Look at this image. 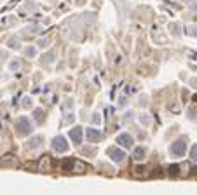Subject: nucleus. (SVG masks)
Masks as SVG:
<instances>
[{
	"instance_id": "nucleus-30",
	"label": "nucleus",
	"mask_w": 197,
	"mask_h": 195,
	"mask_svg": "<svg viewBox=\"0 0 197 195\" xmlns=\"http://www.w3.org/2000/svg\"><path fill=\"white\" fill-rule=\"evenodd\" d=\"M119 106H126V96L119 98Z\"/></svg>"
},
{
	"instance_id": "nucleus-3",
	"label": "nucleus",
	"mask_w": 197,
	"mask_h": 195,
	"mask_svg": "<svg viewBox=\"0 0 197 195\" xmlns=\"http://www.w3.org/2000/svg\"><path fill=\"white\" fill-rule=\"evenodd\" d=\"M106 155H108L115 164H120L122 160L126 159V152H124L122 148H117V146H110V148L106 150Z\"/></svg>"
},
{
	"instance_id": "nucleus-20",
	"label": "nucleus",
	"mask_w": 197,
	"mask_h": 195,
	"mask_svg": "<svg viewBox=\"0 0 197 195\" xmlns=\"http://www.w3.org/2000/svg\"><path fill=\"white\" fill-rule=\"evenodd\" d=\"M140 122L141 125H150V122H152V118H150V115H147V113H143V115H140Z\"/></svg>"
},
{
	"instance_id": "nucleus-10",
	"label": "nucleus",
	"mask_w": 197,
	"mask_h": 195,
	"mask_svg": "<svg viewBox=\"0 0 197 195\" xmlns=\"http://www.w3.org/2000/svg\"><path fill=\"white\" fill-rule=\"evenodd\" d=\"M54 59H56V52H54V51H47V52L42 54L40 63H42V64H49V63H52Z\"/></svg>"
},
{
	"instance_id": "nucleus-18",
	"label": "nucleus",
	"mask_w": 197,
	"mask_h": 195,
	"mask_svg": "<svg viewBox=\"0 0 197 195\" xmlns=\"http://www.w3.org/2000/svg\"><path fill=\"white\" fill-rule=\"evenodd\" d=\"M25 56H26V58H30V59H32V58H35V56H37V49L33 47V45L26 47V49H25Z\"/></svg>"
},
{
	"instance_id": "nucleus-6",
	"label": "nucleus",
	"mask_w": 197,
	"mask_h": 195,
	"mask_svg": "<svg viewBox=\"0 0 197 195\" xmlns=\"http://www.w3.org/2000/svg\"><path fill=\"white\" fill-rule=\"evenodd\" d=\"M117 143H119L122 148H133V136L129 134V132H120L119 136H117Z\"/></svg>"
},
{
	"instance_id": "nucleus-8",
	"label": "nucleus",
	"mask_w": 197,
	"mask_h": 195,
	"mask_svg": "<svg viewBox=\"0 0 197 195\" xmlns=\"http://www.w3.org/2000/svg\"><path fill=\"white\" fill-rule=\"evenodd\" d=\"M44 143V136H40V134H37V136H33V138H30L28 139V148L30 150H35V148H38V146Z\"/></svg>"
},
{
	"instance_id": "nucleus-22",
	"label": "nucleus",
	"mask_w": 197,
	"mask_h": 195,
	"mask_svg": "<svg viewBox=\"0 0 197 195\" xmlns=\"http://www.w3.org/2000/svg\"><path fill=\"white\" fill-rule=\"evenodd\" d=\"M190 159H192V162H197V145H192V148H190Z\"/></svg>"
},
{
	"instance_id": "nucleus-27",
	"label": "nucleus",
	"mask_w": 197,
	"mask_h": 195,
	"mask_svg": "<svg viewBox=\"0 0 197 195\" xmlns=\"http://www.w3.org/2000/svg\"><path fill=\"white\" fill-rule=\"evenodd\" d=\"M187 33L190 37H197V26H187Z\"/></svg>"
},
{
	"instance_id": "nucleus-21",
	"label": "nucleus",
	"mask_w": 197,
	"mask_h": 195,
	"mask_svg": "<svg viewBox=\"0 0 197 195\" xmlns=\"http://www.w3.org/2000/svg\"><path fill=\"white\" fill-rule=\"evenodd\" d=\"M75 120V115H73V111H68L66 115H65V118H63V124H72Z\"/></svg>"
},
{
	"instance_id": "nucleus-11",
	"label": "nucleus",
	"mask_w": 197,
	"mask_h": 195,
	"mask_svg": "<svg viewBox=\"0 0 197 195\" xmlns=\"http://www.w3.org/2000/svg\"><path fill=\"white\" fill-rule=\"evenodd\" d=\"M32 117H33V120H35L37 124L40 125L44 122V118H45V111H44L42 108H35L33 113H32Z\"/></svg>"
},
{
	"instance_id": "nucleus-26",
	"label": "nucleus",
	"mask_w": 197,
	"mask_h": 195,
	"mask_svg": "<svg viewBox=\"0 0 197 195\" xmlns=\"http://www.w3.org/2000/svg\"><path fill=\"white\" fill-rule=\"evenodd\" d=\"M82 153H84V155H87V157H94V155H96V150H94V148H84V150H82Z\"/></svg>"
},
{
	"instance_id": "nucleus-19",
	"label": "nucleus",
	"mask_w": 197,
	"mask_h": 195,
	"mask_svg": "<svg viewBox=\"0 0 197 195\" xmlns=\"http://www.w3.org/2000/svg\"><path fill=\"white\" fill-rule=\"evenodd\" d=\"M84 171H85V166L82 162L75 160V164H73V173H84Z\"/></svg>"
},
{
	"instance_id": "nucleus-1",
	"label": "nucleus",
	"mask_w": 197,
	"mask_h": 195,
	"mask_svg": "<svg viewBox=\"0 0 197 195\" xmlns=\"http://www.w3.org/2000/svg\"><path fill=\"white\" fill-rule=\"evenodd\" d=\"M185 152H187V139H185V138L175 139V141L171 143V146H169V155H171V157H175V159L183 157V155H185Z\"/></svg>"
},
{
	"instance_id": "nucleus-14",
	"label": "nucleus",
	"mask_w": 197,
	"mask_h": 195,
	"mask_svg": "<svg viewBox=\"0 0 197 195\" xmlns=\"http://www.w3.org/2000/svg\"><path fill=\"white\" fill-rule=\"evenodd\" d=\"M19 68H21V61H19V59H12V61L9 63V71L14 73V71H18Z\"/></svg>"
},
{
	"instance_id": "nucleus-12",
	"label": "nucleus",
	"mask_w": 197,
	"mask_h": 195,
	"mask_svg": "<svg viewBox=\"0 0 197 195\" xmlns=\"http://www.w3.org/2000/svg\"><path fill=\"white\" fill-rule=\"evenodd\" d=\"M169 30H171V35H173L175 38H180V37H182V26H180V25L173 23V25H169Z\"/></svg>"
},
{
	"instance_id": "nucleus-32",
	"label": "nucleus",
	"mask_w": 197,
	"mask_h": 195,
	"mask_svg": "<svg viewBox=\"0 0 197 195\" xmlns=\"http://www.w3.org/2000/svg\"><path fill=\"white\" fill-rule=\"evenodd\" d=\"M192 99H194V101H197V94H195V96H194V98H192Z\"/></svg>"
},
{
	"instance_id": "nucleus-15",
	"label": "nucleus",
	"mask_w": 197,
	"mask_h": 195,
	"mask_svg": "<svg viewBox=\"0 0 197 195\" xmlns=\"http://www.w3.org/2000/svg\"><path fill=\"white\" fill-rule=\"evenodd\" d=\"M49 164H51L49 155H44L42 159L38 160V167H40V169H47V167H49Z\"/></svg>"
},
{
	"instance_id": "nucleus-28",
	"label": "nucleus",
	"mask_w": 197,
	"mask_h": 195,
	"mask_svg": "<svg viewBox=\"0 0 197 195\" xmlns=\"http://www.w3.org/2000/svg\"><path fill=\"white\" fill-rule=\"evenodd\" d=\"M49 44H51V40H49V38H44V40H38V47H47V45H49Z\"/></svg>"
},
{
	"instance_id": "nucleus-29",
	"label": "nucleus",
	"mask_w": 197,
	"mask_h": 195,
	"mask_svg": "<svg viewBox=\"0 0 197 195\" xmlns=\"http://www.w3.org/2000/svg\"><path fill=\"white\" fill-rule=\"evenodd\" d=\"M40 26H33V28H26V33H38Z\"/></svg>"
},
{
	"instance_id": "nucleus-2",
	"label": "nucleus",
	"mask_w": 197,
	"mask_h": 195,
	"mask_svg": "<svg viewBox=\"0 0 197 195\" xmlns=\"http://www.w3.org/2000/svg\"><path fill=\"white\" fill-rule=\"evenodd\" d=\"M32 131H33V124H32V120L28 117L23 115V117L16 120V132L19 136H28V134H32Z\"/></svg>"
},
{
	"instance_id": "nucleus-5",
	"label": "nucleus",
	"mask_w": 197,
	"mask_h": 195,
	"mask_svg": "<svg viewBox=\"0 0 197 195\" xmlns=\"http://www.w3.org/2000/svg\"><path fill=\"white\" fill-rule=\"evenodd\" d=\"M52 148H54V152H58V153L68 152V141H66L63 136H56V138L52 139Z\"/></svg>"
},
{
	"instance_id": "nucleus-25",
	"label": "nucleus",
	"mask_w": 197,
	"mask_h": 195,
	"mask_svg": "<svg viewBox=\"0 0 197 195\" xmlns=\"http://www.w3.org/2000/svg\"><path fill=\"white\" fill-rule=\"evenodd\" d=\"M73 99H70V98H68V99H66V101H65V108H66V111H72L73 110Z\"/></svg>"
},
{
	"instance_id": "nucleus-31",
	"label": "nucleus",
	"mask_w": 197,
	"mask_h": 195,
	"mask_svg": "<svg viewBox=\"0 0 197 195\" xmlns=\"http://www.w3.org/2000/svg\"><path fill=\"white\" fill-rule=\"evenodd\" d=\"M140 104H143V106H147V99H145V98H140Z\"/></svg>"
},
{
	"instance_id": "nucleus-9",
	"label": "nucleus",
	"mask_w": 197,
	"mask_h": 195,
	"mask_svg": "<svg viewBox=\"0 0 197 195\" xmlns=\"http://www.w3.org/2000/svg\"><path fill=\"white\" fill-rule=\"evenodd\" d=\"M145 157H147V150L143 146H136L134 148V153H133V159L136 162H140V160H145Z\"/></svg>"
},
{
	"instance_id": "nucleus-16",
	"label": "nucleus",
	"mask_w": 197,
	"mask_h": 195,
	"mask_svg": "<svg viewBox=\"0 0 197 195\" xmlns=\"http://www.w3.org/2000/svg\"><path fill=\"white\" fill-rule=\"evenodd\" d=\"M168 174L169 176H178V174H180V166H178V164H171V166L168 167Z\"/></svg>"
},
{
	"instance_id": "nucleus-23",
	"label": "nucleus",
	"mask_w": 197,
	"mask_h": 195,
	"mask_svg": "<svg viewBox=\"0 0 197 195\" xmlns=\"http://www.w3.org/2000/svg\"><path fill=\"white\" fill-rule=\"evenodd\" d=\"M32 104H33V101H32V98H30V96L23 98V108H30Z\"/></svg>"
},
{
	"instance_id": "nucleus-4",
	"label": "nucleus",
	"mask_w": 197,
	"mask_h": 195,
	"mask_svg": "<svg viewBox=\"0 0 197 195\" xmlns=\"http://www.w3.org/2000/svg\"><path fill=\"white\" fill-rule=\"evenodd\" d=\"M103 138H105V134L99 131V129H92V127H87L85 129V139L89 143H99Z\"/></svg>"
},
{
	"instance_id": "nucleus-17",
	"label": "nucleus",
	"mask_w": 197,
	"mask_h": 195,
	"mask_svg": "<svg viewBox=\"0 0 197 195\" xmlns=\"http://www.w3.org/2000/svg\"><path fill=\"white\" fill-rule=\"evenodd\" d=\"M7 45L11 49H16V51H18V49L21 47V42L18 40V38H16V37H12V38H9V42H7Z\"/></svg>"
},
{
	"instance_id": "nucleus-24",
	"label": "nucleus",
	"mask_w": 197,
	"mask_h": 195,
	"mask_svg": "<svg viewBox=\"0 0 197 195\" xmlns=\"http://www.w3.org/2000/svg\"><path fill=\"white\" fill-rule=\"evenodd\" d=\"M99 122H101V115H99V111H94V113H92V124L98 125Z\"/></svg>"
},
{
	"instance_id": "nucleus-7",
	"label": "nucleus",
	"mask_w": 197,
	"mask_h": 195,
	"mask_svg": "<svg viewBox=\"0 0 197 195\" xmlns=\"http://www.w3.org/2000/svg\"><path fill=\"white\" fill-rule=\"evenodd\" d=\"M68 136L72 138V143L73 145H80L82 143V138H84V131H82V127H73V129H70Z\"/></svg>"
},
{
	"instance_id": "nucleus-13",
	"label": "nucleus",
	"mask_w": 197,
	"mask_h": 195,
	"mask_svg": "<svg viewBox=\"0 0 197 195\" xmlns=\"http://www.w3.org/2000/svg\"><path fill=\"white\" fill-rule=\"evenodd\" d=\"M73 164H75V160H72V159H65L63 162H61V167H63L65 171H73Z\"/></svg>"
}]
</instances>
